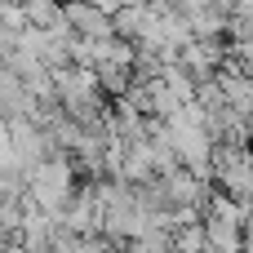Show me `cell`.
<instances>
[{
	"label": "cell",
	"instance_id": "obj_1",
	"mask_svg": "<svg viewBox=\"0 0 253 253\" xmlns=\"http://www.w3.org/2000/svg\"><path fill=\"white\" fill-rule=\"evenodd\" d=\"M213 173H218L227 200L253 205V156H249V147H222V151H213Z\"/></svg>",
	"mask_w": 253,
	"mask_h": 253
}]
</instances>
